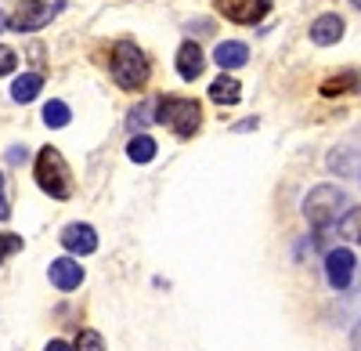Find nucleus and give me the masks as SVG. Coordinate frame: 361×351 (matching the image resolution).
<instances>
[{
    "instance_id": "obj_1",
    "label": "nucleus",
    "mask_w": 361,
    "mask_h": 351,
    "mask_svg": "<svg viewBox=\"0 0 361 351\" xmlns=\"http://www.w3.org/2000/svg\"><path fill=\"white\" fill-rule=\"evenodd\" d=\"M109 73H112V80L123 87V91H141V87L148 83V76H152L145 51H141L137 44H130V40H119V44L112 47Z\"/></svg>"
},
{
    "instance_id": "obj_2",
    "label": "nucleus",
    "mask_w": 361,
    "mask_h": 351,
    "mask_svg": "<svg viewBox=\"0 0 361 351\" xmlns=\"http://www.w3.org/2000/svg\"><path fill=\"white\" fill-rule=\"evenodd\" d=\"M347 214V192L340 185H314L304 199V218L314 232H329Z\"/></svg>"
},
{
    "instance_id": "obj_3",
    "label": "nucleus",
    "mask_w": 361,
    "mask_h": 351,
    "mask_svg": "<svg viewBox=\"0 0 361 351\" xmlns=\"http://www.w3.org/2000/svg\"><path fill=\"white\" fill-rule=\"evenodd\" d=\"M156 120L166 124L177 138H192L202 124V109L195 98H180V95H163L156 98Z\"/></svg>"
},
{
    "instance_id": "obj_4",
    "label": "nucleus",
    "mask_w": 361,
    "mask_h": 351,
    "mask_svg": "<svg viewBox=\"0 0 361 351\" xmlns=\"http://www.w3.org/2000/svg\"><path fill=\"white\" fill-rule=\"evenodd\" d=\"M33 174H37V185L51 196V199H69L73 196V174H69V163H66V156L58 153V149H40L37 153V167H33Z\"/></svg>"
},
{
    "instance_id": "obj_5",
    "label": "nucleus",
    "mask_w": 361,
    "mask_h": 351,
    "mask_svg": "<svg viewBox=\"0 0 361 351\" xmlns=\"http://www.w3.org/2000/svg\"><path fill=\"white\" fill-rule=\"evenodd\" d=\"M214 8L235 25H257L267 18L271 0H214Z\"/></svg>"
},
{
    "instance_id": "obj_6",
    "label": "nucleus",
    "mask_w": 361,
    "mask_h": 351,
    "mask_svg": "<svg viewBox=\"0 0 361 351\" xmlns=\"http://www.w3.org/2000/svg\"><path fill=\"white\" fill-rule=\"evenodd\" d=\"M354 268H357L354 250L333 246V250L325 254V279H329V286H333V290H347L350 279H354Z\"/></svg>"
},
{
    "instance_id": "obj_7",
    "label": "nucleus",
    "mask_w": 361,
    "mask_h": 351,
    "mask_svg": "<svg viewBox=\"0 0 361 351\" xmlns=\"http://www.w3.org/2000/svg\"><path fill=\"white\" fill-rule=\"evenodd\" d=\"M51 15L54 11H51V4H44V0H22L8 25L15 29V33H33V29H44L51 22Z\"/></svg>"
},
{
    "instance_id": "obj_8",
    "label": "nucleus",
    "mask_w": 361,
    "mask_h": 351,
    "mask_svg": "<svg viewBox=\"0 0 361 351\" xmlns=\"http://www.w3.org/2000/svg\"><path fill=\"white\" fill-rule=\"evenodd\" d=\"M47 279H51L54 290L73 294V290H80V282H83V268H80V261H73V257H58V261H51Z\"/></svg>"
},
{
    "instance_id": "obj_9",
    "label": "nucleus",
    "mask_w": 361,
    "mask_h": 351,
    "mask_svg": "<svg viewBox=\"0 0 361 351\" xmlns=\"http://www.w3.org/2000/svg\"><path fill=\"white\" fill-rule=\"evenodd\" d=\"M62 246L69 250V254H94L98 250V232L94 228H90V225H66L62 228Z\"/></svg>"
},
{
    "instance_id": "obj_10",
    "label": "nucleus",
    "mask_w": 361,
    "mask_h": 351,
    "mask_svg": "<svg viewBox=\"0 0 361 351\" xmlns=\"http://www.w3.org/2000/svg\"><path fill=\"white\" fill-rule=\"evenodd\" d=\"M343 18L340 15H333V11H325V15H318L314 22H311V44H318V47H329V44H340V37H343Z\"/></svg>"
},
{
    "instance_id": "obj_11",
    "label": "nucleus",
    "mask_w": 361,
    "mask_h": 351,
    "mask_svg": "<svg viewBox=\"0 0 361 351\" xmlns=\"http://www.w3.org/2000/svg\"><path fill=\"white\" fill-rule=\"evenodd\" d=\"M202 66H206V54H202V47L195 40H185L177 47V76L180 80H199Z\"/></svg>"
},
{
    "instance_id": "obj_12",
    "label": "nucleus",
    "mask_w": 361,
    "mask_h": 351,
    "mask_svg": "<svg viewBox=\"0 0 361 351\" xmlns=\"http://www.w3.org/2000/svg\"><path fill=\"white\" fill-rule=\"evenodd\" d=\"M214 62H217L221 69H243V66L250 62V47H246L243 40H221V44L214 47Z\"/></svg>"
},
{
    "instance_id": "obj_13",
    "label": "nucleus",
    "mask_w": 361,
    "mask_h": 351,
    "mask_svg": "<svg viewBox=\"0 0 361 351\" xmlns=\"http://www.w3.org/2000/svg\"><path fill=\"white\" fill-rule=\"evenodd\" d=\"M209 98H214L217 105H235L238 98H243V83H238L231 73H221L214 83H209Z\"/></svg>"
},
{
    "instance_id": "obj_14",
    "label": "nucleus",
    "mask_w": 361,
    "mask_h": 351,
    "mask_svg": "<svg viewBox=\"0 0 361 351\" xmlns=\"http://www.w3.org/2000/svg\"><path fill=\"white\" fill-rule=\"evenodd\" d=\"M40 91H44V76H40V73H22V76L11 83V98H15L18 105L33 102Z\"/></svg>"
},
{
    "instance_id": "obj_15",
    "label": "nucleus",
    "mask_w": 361,
    "mask_h": 351,
    "mask_svg": "<svg viewBox=\"0 0 361 351\" xmlns=\"http://www.w3.org/2000/svg\"><path fill=\"white\" fill-rule=\"evenodd\" d=\"M156 153H159V149H156V141L148 138V134H134L130 145H127V156H130L134 163H152Z\"/></svg>"
},
{
    "instance_id": "obj_16",
    "label": "nucleus",
    "mask_w": 361,
    "mask_h": 351,
    "mask_svg": "<svg viewBox=\"0 0 361 351\" xmlns=\"http://www.w3.org/2000/svg\"><path fill=\"white\" fill-rule=\"evenodd\" d=\"M69 120H73V112H69V105L66 102H58V98H51L47 105H44V124L47 127H69Z\"/></svg>"
},
{
    "instance_id": "obj_17",
    "label": "nucleus",
    "mask_w": 361,
    "mask_h": 351,
    "mask_svg": "<svg viewBox=\"0 0 361 351\" xmlns=\"http://www.w3.org/2000/svg\"><path fill=\"white\" fill-rule=\"evenodd\" d=\"M73 351H105V340H102V333H98V330H80V337H76Z\"/></svg>"
},
{
    "instance_id": "obj_18",
    "label": "nucleus",
    "mask_w": 361,
    "mask_h": 351,
    "mask_svg": "<svg viewBox=\"0 0 361 351\" xmlns=\"http://www.w3.org/2000/svg\"><path fill=\"white\" fill-rule=\"evenodd\" d=\"M15 69H18V54H15L11 47L0 44V76H8V73H15Z\"/></svg>"
},
{
    "instance_id": "obj_19",
    "label": "nucleus",
    "mask_w": 361,
    "mask_h": 351,
    "mask_svg": "<svg viewBox=\"0 0 361 351\" xmlns=\"http://www.w3.org/2000/svg\"><path fill=\"white\" fill-rule=\"evenodd\" d=\"M22 250V236H11V232H4L0 236V257H11V254H18Z\"/></svg>"
},
{
    "instance_id": "obj_20",
    "label": "nucleus",
    "mask_w": 361,
    "mask_h": 351,
    "mask_svg": "<svg viewBox=\"0 0 361 351\" xmlns=\"http://www.w3.org/2000/svg\"><path fill=\"white\" fill-rule=\"evenodd\" d=\"M347 163H350V153H340V149H336L333 156H329V167H333L336 174H350V167H347Z\"/></svg>"
},
{
    "instance_id": "obj_21",
    "label": "nucleus",
    "mask_w": 361,
    "mask_h": 351,
    "mask_svg": "<svg viewBox=\"0 0 361 351\" xmlns=\"http://www.w3.org/2000/svg\"><path fill=\"white\" fill-rule=\"evenodd\" d=\"M350 80H354V76H336L333 83H325L322 91H325V95H336V91H347V87H350Z\"/></svg>"
},
{
    "instance_id": "obj_22",
    "label": "nucleus",
    "mask_w": 361,
    "mask_h": 351,
    "mask_svg": "<svg viewBox=\"0 0 361 351\" xmlns=\"http://www.w3.org/2000/svg\"><path fill=\"white\" fill-rule=\"evenodd\" d=\"M11 218V203H8V192H4V174H0V221Z\"/></svg>"
},
{
    "instance_id": "obj_23",
    "label": "nucleus",
    "mask_w": 361,
    "mask_h": 351,
    "mask_svg": "<svg viewBox=\"0 0 361 351\" xmlns=\"http://www.w3.org/2000/svg\"><path fill=\"white\" fill-rule=\"evenodd\" d=\"M44 351H73V344H66V340H47Z\"/></svg>"
},
{
    "instance_id": "obj_24",
    "label": "nucleus",
    "mask_w": 361,
    "mask_h": 351,
    "mask_svg": "<svg viewBox=\"0 0 361 351\" xmlns=\"http://www.w3.org/2000/svg\"><path fill=\"white\" fill-rule=\"evenodd\" d=\"M350 344H354V351H361V323L354 326V337H350Z\"/></svg>"
},
{
    "instance_id": "obj_25",
    "label": "nucleus",
    "mask_w": 361,
    "mask_h": 351,
    "mask_svg": "<svg viewBox=\"0 0 361 351\" xmlns=\"http://www.w3.org/2000/svg\"><path fill=\"white\" fill-rule=\"evenodd\" d=\"M11 163H18V160H25V149H11V156H8Z\"/></svg>"
},
{
    "instance_id": "obj_26",
    "label": "nucleus",
    "mask_w": 361,
    "mask_h": 351,
    "mask_svg": "<svg viewBox=\"0 0 361 351\" xmlns=\"http://www.w3.org/2000/svg\"><path fill=\"white\" fill-rule=\"evenodd\" d=\"M4 25H8V22H4V15H0V33H4Z\"/></svg>"
},
{
    "instance_id": "obj_27",
    "label": "nucleus",
    "mask_w": 361,
    "mask_h": 351,
    "mask_svg": "<svg viewBox=\"0 0 361 351\" xmlns=\"http://www.w3.org/2000/svg\"><path fill=\"white\" fill-rule=\"evenodd\" d=\"M350 4H354V8H357V11H361V0H350Z\"/></svg>"
}]
</instances>
